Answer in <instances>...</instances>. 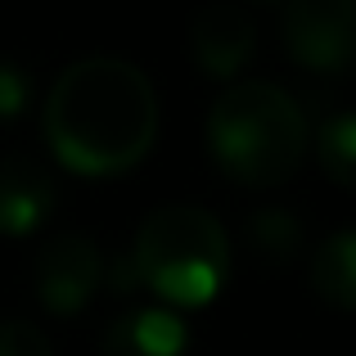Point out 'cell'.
Instances as JSON below:
<instances>
[{
	"label": "cell",
	"mask_w": 356,
	"mask_h": 356,
	"mask_svg": "<svg viewBox=\"0 0 356 356\" xmlns=\"http://www.w3.org/2000/svg\"><path fill=\"white\" fill-rule=\"evenodd\" d=\"M257 50V23L243 5H208L190 23V54L203 77L235 81Z\"/></svg>",
	"instance_id": "cell-6"
},
{
	"label": "cell",
	"mask_w": 356,
	"mask_h": 356,
	"mask_svg": "<svg viewBox=\"0 0 356 356\" xmlns=\"http://www.w3.org/2000/svg\"><path fill=\"white\" fill-rule=\"evenodd\" d=\"M312 122L284 86L261 77L230 81L208 108V154L235 185L266 190L302 167Z\"/></svg>",
	"instance_id": "cell-2"
},
{
	"label": "cell",
	"mask_w": 356,
	"mask_h": 356,
	"mask_svg": "<svg viewBox=\"0 0 356 356\" xmlns=\"http://www.w3.org/2000/svg\"><path fill=\"white\" fill-rule=\"evenodd\" d=\"M316 158L321 172L343 190H356V108L330 113L316 131Z\"/></svg>",
	"instance_id": "cell-11"
},
{
	"label": "cell",
	"mask_w": 356,
	"mask_h": 356,
	"mask_svg": "<svg viewBox=\"0 0 356 356\" xmlns=\"http://www.w3.org/2000/svg\"><path fill=\"white\" fill-rule=\"evenodd\" d=\"M104 356H185L190 352V325L181 312L167 307H136V312L118 316L104 330L99 343Z\"/></svg>",
	"instance_id": "cell-8"
},
{
	"label": "cell",
	"mask_w": 356,
	"mask_h": 356,
	"mask_svg": "<svg viewBox=\"0 0 356 356\" xmlns=\"http://www.w3.org/2000/svg\"><path fill=\"white\" fill-rule=\"evenodd\" d=\"M243 239H248V252L261 261V266H289L302 252V221L289 208H257L243 226Z\"/></svg>",
	"instance_id": "cell-10"
},
{
	"label": "cell",
	"mask_w": 356,
	"mask_h": 356,
	"mask_svg": "<svg viewBox=\"0 0 356 356\" xmlns=\"http://www.w3.org/2000/svg\"><path fill=\"white\" fill-rule=\"evenodd\" d=\"M131 270L136 284L158 293L167 312L208 307L230 280V235L208 208L172 203L140 221L131 243Z\"/></svg>",
	"instance_id": "cell-3"
},
{
	"label": "cell",
	"mask_w": 356,
	"mask_h": 356,
	"mask_svg": "<svg viewBox=\"0 0 356 356\" xmlns=\"http://www.w3.org/2000/svg\"><path fill=\"white\" fill-rule=\"evenodd\" d=\"M0 356H54V343L32 321H0Z\"/></svg>",
	"instance_id": "cell-12"
},
{
	"label": "cell",
	"mask_w": 356,
	"mask_h": 356,
	"mask_svg": "<svg viewBox=\"0 0 356 356\" xmlns=\"http://www.w3.org/2000/svg\"><path fill=\"white\" fill-rule=\"evenodd\" d=\"M32 104V77L27 68L0 59V122H18Z\"/></svg>",
	"instance_id": "cell-13"
},
{
	"label": "cell",
	"mask_w": 356,
	"mask_h": 356,
	"mask_svg": "<svg viewBox=\"0 0 356 356\" xmlns=\"http://www.w3.org/2000/svg\"><path fill=\"white\" fill-rule=\"evenodd\" d=\"M50 154L77 176H122L158 140V90L145 68L113 54L77 59L41 108Z\"/></svg>",
	"instance_id": "cell-1"
},
{
	"label": "cell",
	"mask_w": 356,
	"mask_h": 356,
	"mask_svg": "<svg viewBox=\"0 0 356 356\" xmlns=\"http://www.w3.org/2000/svg\"><path fill=\"white\" fill-rule=\"evenodd\" d=\"M312 289L334 312H356V226L339 230L316 248L312 257Z\"/></svg>",
	"instance_id": "cell-9"
},
{
	"label": "cell",
	"mask_w": 356,
	"mask_h": 356,
	"mask_svg": "<svg viewBox=\"0 0 356 356\" xmlns=\"http://www.w3.org/2000/svg\"><path fill=\"white\" fill-rule=\"evenodd\" d=\"M54 176L32 158H5L0 163V235L23 239L45 226L54 212Z\"/></svg>",
	"instance_id": "cell-7"
},
{
	"label": "cell",
	"mask_w": 356,
	"mask_h": 356,
	"mask_svg": "<svg viewBox=\"0 0 356 356\" xmlns=\"http://www.w3.org/2000/svg\"><path fill=\"white\" fill-rule=\"evenodd\" d=\"M99 280H104V257H99L95 239H86V235L50 239L32 261L36 302L50 316L86 312V302L99 293Z\"/></svg>",
	"instance_id": "cell-5"
},
{
	"label": "cell",
	"mask_w": 356,
	"mask_h": 356,
	"mask_svg": "<svg viewBox=\"0 0 356 356\" xmlns=\"http://www.w3.org/2000/svg\"><path fill=\"white\" fill-rule=\"evenodd\" d=\"M280 36L298 68L343 77L356 72V0H298L280 14Z\"/></svg>",
	"instance_id": "cell-4"
}]
</instances>
